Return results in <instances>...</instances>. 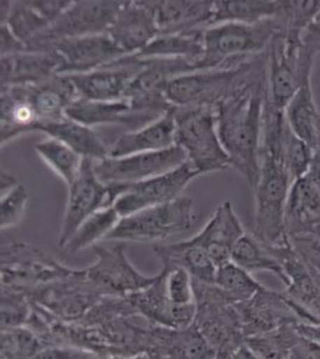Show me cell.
Masks as SVG:
<instances>
[{
  "instance_id": "26",
  "label": "cell",
  "mask_w": 320,
  "mask_h": 359,
  "mask_svg": "<svg viewBox=\"0 0 320 359\" xmlns=\"http://www.w3.org/2000/svg\"><path fill=\"white\" fill-rule=\"evenodd\" d=\"M174 135L176 123L172 108L167 114L154 120L153 123L137 131H128L120 135L113 145H110L109 157H125L167 150L176 145Z\"/></svg>"
},
{
  "instance_id": "14",
  "label": "cell",
  "mask_w": 320,
  "mask_h": 359,
  "mask_svg": "<svg viewBox=\"0 0 320 359\" xmlns=\"http://www.w3.org/2000/svg\"><path fill=\"white\" fill-rule=\"evenodd\" d=\"M111 206L110 188L95 172V161L84 158L81 172L69 187V198L62 218L59 247L64 249L84 222L102 208Z\"/></svg>"
},
{
  "instance_id": "51",
  "label": "cell",
  "mask_w": 320,
  "mask_h": 359,
  "mask_svg": "<svg viewBox=\"0 0 320 359\" xmlns=\"http://www.w3.org/2000/svg\"><path fill=\"white\" fill-rule=\"evenodd\" d=\"M214 359H230V355L226 352H216Z\"/></svg>"
},
{
  "instance_id": "46",
  "label": "cell",
  "mask_w": 320,
  "mask_h": 359,
  "mask_svg": "<svg viewBox=\"0 0 320 359\" xmlns=\"http://www.w3.org/2000/svg\"><path fill=\"white\" fill-rule=\"evenodd\" d=\"M302 43L318 55L320 53V11L302 36Z\"/></svg>"
},
{
  "instance_id": "33",
  "label": "cell",
  "mask_w": 320,
  "mask_h": 359,
  "mask_svg": "<svg viewBox=\"0 0 320 359\" xmlns=\"http://www.w3.org/2000/svg\"><path fill=\"white\" fill-rule=\"evenodd\" d=\"M121 218L113 206L102 208L79 226L62 250L69 255H74L89 247L94 248L99 242L106 241Z\"/></svg>"
},
{
  "instance_id": "12",
  "label": "cell",
  "mask_w": 320,
  "mask_h": 359,
  "mask_svg": "<svg viewBox=\"0 0 320 359\" xmlns=\"http://www.w3.org/2000/svg\"><path fill=\"white\" fill-rule=\"evenodd\" d=\"M184 163L186 152L174 145L162 151L108 157L95 162V172L103 184H133L172 172Z\"/></svg>"
},
{
  "instance_id": "29",
  "label": "cell",
  "mask_w": 320,
  "mask_h": 359,
  "mask_svg": "<svg viewBox=\"0 0 320 359\" xmlns=\"http://www.w3.org/2000/svg\"><path fill=\"white\" fill-rule=\"evenodd\" d=\"M284 116L293 133L314 151L320 152V111L311 82L301 86L286 108Z\"/></svg>"
},
{
  "instance_id": "21",
  "label": "cell",
  "mask_w": 320,
  "mask_h": 359,
  "mask_svg": "<svg viewBox=\"0 0 320 359\" xmlns=\"http://www.w3.org/2000/svg\"><path fill=\"white\" fill-rule=\"evenodd\" d=\"M126 298L140 316L157 326L182 330L194 323L196 304L177 306L171 302L165 291L162 271L146 289Z\"/></svg>"
},
{
  "instance_id": "6",
  "label": "cell",
  "mask_w": 320,
  "mask_h": 359,
  "mask_svg": "<svg viewBox=\"0 0 320 359\" xmlns=\"http://www.w3.org/2000/svg\"><path fill=\"white\" fill-rule=\"evenodd\" d=\"M194 289L196 315L193 325L215 352L231 355L245 339L237 306L215 284L194 280Z\"/></svg>"
},
{
  "instance_id": "11",
  "label": "cell",
  "mask_w": 320,
  "mask_h": 359,
  "mask_svg": "<svg viewBox=\"0 0 320 359\" xmlns=\"http://www.w3.org/2000/svg\"><path fill=\"white\" fill-rule=\"evenodd\" d=\"M96 262L85 269L86 277L103 297L126 298L146 289L158 277L145 276L134 267L125 245H95Z\"/></svg>"
},
{
  "instance_id": "27",
  "label": "cell",
  "mask_w": 320,
  "mask_h": 359,
  "mask_svg": "<svg viewBox=\"0 0 320 359\" xmlns=\"http://www.w3.org/2000/svg\"><path fill=\"white\" fill-rule=\"evenodd\" d=\"M37 132H42L49 138H54L72 149L83 158L99 162L109 157V149L94 127L86 126L76 120L66 118L42 123Z\"/></svg>"
},
{
  "instance_id": "23",
  "label": "cell",
  "mask_w": 320,
  "mask_h": 359,
  "mask_svg": "<svg viewBox=\"0 0 320 359\" xmlns=\"http://www.w3.org/2000/svg\"><path fill=\"white\" fill-rule=\"evenodd\" d=\"M159 35L191 33L211 27L213 0H150Z\"/></svg>"
},
{
  "instance_id": "2",
  "label": "cell",
  "mask_w": 320,
  "mask_h": 359,
  "mask_svg": "<svg viewBox=\"0 0 320 359\" xmlns=\"http://www.w3.org/2000/svg\"><path fill=\"white\" fill-rule=\"evenodd\" d=\"M287 121L284 111L265 102L260 150V174L252 192L255 219L252 235L267 245H281L288 240L284 212L292 180L284 162V138Z\"/></svg>"
},
{
  "instance_id": "38",
  "label": "cell",
  "mask_w": 320,
  "mask_h": 359,
  "mask_svg": "<svg viewBox=\"0 0 320 359\" xmlns=\"http://www.w3.org/2000/svg\"><path fill=\"white\" fill-rule=\"evenodd\" d=\"M46 346L30 327L1 330V359H33Z\"/></svg>"
},
{
  "instance_id": "15",
  "label": "cell",
  "mask_w": 320,
  "mask_h": 359,
  "mask_svg": "<svg viewBox=\"0 0 320 359\" xmlns=\"http://www.w3.org/2000/svg\"><path fill=\"white\" fill-rule=\"evenodd\" d=\"M141 67V59L135 55H126L92 72L69 74V78L74 83L79 98L90 101H118L125 100L130 82Z\"/></svg>"
},
{
  "instance_id": "49",
  "label": "cell",
  "mask_w": 320,
  "mask_h": 359,
  "mask_svg": "<svg viewBox=\"0 0 320 359\" xmlns=\"http://www.w3.org/2000/svg\"><path fill=\"white\" fill-rule=\"evenodd\" d=\"M230 359H260L243 343L230 355Z\"/></svg>"
},
{
  "instance_id": "8",
  "label": "cell",
  "mask_w": 320,
  "mask_h": 359,
  "mask_svg": "<svg viewBox=\"0 0 320 359\" xmlns=\"http://www.w3.org/2000/svg\"><path fill=\"white\" fill-rule=\"evenodd\" d=\"M74 272L76 269L61 265L42 249L23 242H1V286L29 294L39 286L69 277Z\"/></svg>"
},
{
  "instance_id": "42",
  "label": "cell",
  "mask_w": 320,
  "mask_h": 359,
  "mask_svg": "<svg viewBox=\"0 0 320 359\" xmlns=\"http://www.w3.org/2000/svg\"><path fill=\"white\" fill-rule=\"evenodd\" d=\"M29 194L23 184H17L0 201V226L1 231L15 228L25 217Z\"/></svg>"
},
{
  "instance_id": "1",
  "label": "cell",
  "mask_w": 320,
  "mask_h": 359,
  "mask_svg": "<svg viewBox=\"0 0 320 359\" xmlns=\"http://www.w3.org/2000/svg\"><path fill=\"white\" fill-rule=\"evenodd\" d=\"M267 100V52L252 60L243 82L216 107L218 133L235 168L255 187L260 174V150Z\"/></svg>"
},
{
  "instance_id": "25",
  "label": "cell",
  "mask_w": 320,
  "mask_h": 359,
  "mask_svg": "<svg viewBox=\"0 0 320 359\" xmlns=\"http://www.w3.org/2000/svg\"><path fill=\"white\" fill-rule=\"evenodd\" d=\"M66 115L86 126L123 125L130 131H137L154 121L148 115L135 111L127 100L90 101L78 98L69 107Z\"/></svg>"
},
{
  "instance_id": "37",
  "label": "cell",
  "mask_w": 320,
  "mask_h": 359,
  "mask_svg": "<svg viewBox=\"0 0 320 359\" xmlns=\"http://www.w3.org/2000/svg\"><path fill=\"white\" fill-rule=\"evenodd\" d=\"M214 284L235 306L246 302L263 287L251 273L232 262L218 269Z\"/></svg>"
},
{
  "instance_id": "16",
  "label": "cell",
  "mask_w": 320,
  "mask_h": 359,
  "mask_svg": "<svg viewBox=\"0 0 320 359\" xmlns=\"http://www.w3.org/2000/svg\"><path fill=\"white\" fill-rule=\"evenodd\" d=\"M288 236L320 230V152L306 175L293 182L284 212Z\"/></svg>"
},
{
  "instance_id": "19",
  "label": "cell",
  "mask_w": 320,
  "mask_h": 359,
  "mask_svg": "<svg viewBox=\"0 0 320 359\" xmlns=\"http://www.w3.org/2000/svg\"><path fill=\"white\" fill-rule=\"evenodd\" d=\"M106 34L126 55L146 48L159 35L150 0L123 1Z\"/></svg>"
},
{
  "instance_id": "20",
  "label": "cell",
  "mask_w": 320,
  "mask_h": 359,
  "mask_svg": "<svg viewBox=\"0 0 320 359\" xmlns=\"http://www.w3.org/2000/svg\"><path fill=\"white\" fill-rule=\"evenodd\" d=\"M274 249L287 277L284 294L312 318L314 325H320V274L306 265L288 240Z\"/></svg>"
},
{
  "instance_id": "48",
  "label": "cell",
  "mask_w": 320,
  "mask_h": 359,
  "mask_svg": "<svg viewBox=\"0 0 320 359\" xmlns=\"http://www.w3.org/2000/svg\"><path fill=\"white\" fill-rule=\"evenodd\" d=\"M20 182L17 181L16 176L6 172L5 169H1V179H0V187H1V196L10 192L13 188L16 187Z\"/></svg>"
},
{
  "instance_id": "36",
  "label": "cell",
  "mask_w": 320,
  "mask_h": 359,
  "mask_svg": "<svg viewBox=\"0 0 320 359\" xmlns=\"http://www.w3.org/2000/svg\"><path fill=\"white\" fill-rule=\"evenodd\" d=\"M1 25H8L13 35L28 48L35 39L45 33L50 23L30 1H13L10 13L1 20Z\"/></svg>"
},
{
  "instance_id": "35",
  "label": "cell",
  "mask_w": 320,
  "mask_h": 359,
  "mask_svg": "<svg viewBox=\"0 0 320 359\" xmlns=\"http://www.w3.org/2000/svg\"><path fill=\"white\" fill-rule=\"evenodd\" d=\"M300 339L296 326H284L275 331L246 337L244 343L260 359H289L293 347Z\"/></svg>"
},
{
  "instance_id": "4",
  "label": "cell",
  "mask_w": 320,
  "mask_h": 359,
  "mask_svg": "<svg viewBox=\"0 0 320 359\" xmlns=\"http://www.w3.org/2000/svg\"><path fill=\"white\" fill-rule=\"evenodd\" d=\"M174 116L176 145L186 152L187 162L195 172L203 175L231 167L218 133L216 109L174 107Z\"/></svg>"
},
{
  "instance_id": "47",
  "label": "cell",
  "mask_w": 320,
  "mask_h": 359,
  "mask_svg": "<svg viewBox=\"0 0 320 359\" xmlns=\"http://www.w3.org/2000/svg\"><path fill=\"white\" fill-rule=\"evenodd\" d=\"M296 330L304 338L311 340L313 343L318 344L320 346V325L302 323V325H298Z\"/></svg>"
},
{
  "instance_id": "28",
  "label": "cell",
  "mask_w": 320,
  "mask_h": 359,
  "mask_svg": "<svg viewBox=\"0 0 320 359\" xmlns=\"http://www.w3.org/2000/svg\"><path fill=\"white\" fill-rule=\"evenodd\" d=\"M153 252L162 267L179 266L187 269L194 280L214 284L218 266L202 247L195 245L189 238L172 245H154Z\"/></svg>"
},
{
  "instance_id": "45",
  "label": "cell",
  "mask_w": 320,
  "mask_h": 359,
  "mask_svg": "<svg viewBox=\"0 0 320 359\" xmlns=\"http://www.w3.org/2000/svg\"><path fill=\"white\" fill-rule=\"evenodd\" d=\"M289 359H320V346L301 335L300 340L293 347Z\"/></svg>"
},
{
  "instance_id": "17",
  "label": "cell",
  "mask_w": 320,
  "mask_h": 359,
  "mask_svg": "<svg viewBox=\"0 0 320 359\" xmlns=\"http://www.w3.org/2000/svg\"><path fill=\"white\" fill-rule=\"evenodd\" d=\"M48 49L60 55V74L67 76L92 72L126 57L108 34L61 40L52 43Z\"/></svg>"
},
{
  "instance_id": "39",
  "label": "cell",
  "mask_w": 320,
  "mask_h": 359,
  "mask_svg": "<svg viewBox=\"0 0 320 359\" xmlns=\"http://www.w3.org/2000/svg\"><path fill=\"white\" fill-rule=\"evenodd\" d=\"M33 313V301L25 291L1 286V330L27 326Z\"/></svg>"
},
{
  "instance_id": "41",
  "label": "cell",
  "mask_w": 320,
  "mask_h": 359,
  "mask_svg": "<svg viewBox=\"0 0 320 359\" xmlns=\"http://www.w3.org/2000/svg\"><path fill=\"white\" fill-rule=\"evenodd\" d=\"M164 285L167 297L177 306H193L195 299L194 280L187 269L179 266L162 267Z\"/></svg>"
},
{
  "instance_id": "31",
  "label": "cell",
  "mask_w": 320,
  "mask_h": 359,
  "mask_svg": "<svg viewBox=\"0 0 320 359\" xmlns=\"http://www.w3.org/2000/svg\"><path fill=\"white\" fill-rule=\"evenodd\" d=\"M282 8L284 0H215L211 25L227 22L256 25L279 16Z\"/></svg>"
},
{
  "instance_id": "34",
  "label": "cell",
  "mask_w": 320,
  "mask_h": 359,
  "mask_svg": "<svg viewBox=\"0 0 320 359\" xmlns=\"http://www.w3.org/2000/svg\"><path fill=\"white\" fill-rule=\"evenodd\" d=\"M35 151L69 187L74 184L84 161L81 155L57 139L49 137L35 145Z\"/></svg>"
},
{
  "instance_id": "7",
  "label": "cell",
  "mask_w": 320,
  "mask_h": 359,
  "mask_svg": "<svg viewBox=\"0 0 320 359\" xmlns=\"http://www.w3.org/2000/svg\"><path fill=\"white\" fill-rule=\"evenodd\" d=\"M252 60L232 69H201L174 78L167 86V101L176 108L208 107L216 109L243 82Z\"/></svg>"
},
{
  "instance_id": "30",
  "label": "cell",
  "mask_w": 320,
  "mask_h": 359,
  "mask_svg": "<svg viewBox=\"0 0 320 359\" xmlns=\"http://www.w3.org/2000/svg\"><path fill=\"white\" fill-rule=\"evenodd\" d=\"M203 32L204 29L191 33L158 35L146 48L135 54V57L139 59H186L199 67V62L204 55Z\"/></svg>"
},
{
  "instance_id": "5",
  "label": "cell",
  "mask_w": 320,
  "mask_h": 359,
  "mask_svg": "<svg viewBox=\"0 0 320 359\" xmlns=\"http://www.w3.org/2000/svg\"><path fill=\"white\" fill-rule=\"evenodd\" d=\"M195 221L193 201L189 196H181L165 204L122 217L106 241L118 243L165 241L174 235L190 231Z\"/></svg>"
},
{
  "instance_id": "13",
  "label": "cell",
  "mask_w": 320,
  "mask_h": 359,
  "mask_svg": "<svg viewBox=\"0 0 320 359\" xmlns=\"http://www.w3.org/2000/svg\"><path fill=\"white\" fill-rule=\"evenodd\" d=\"M235 306L239 313L245 338L275 331L284 326L314 325L312 318L296 306L284 291L270 290L265 286L249 301Z\"/></svg>"
},
{
  "instance_id": "43",
  "label": "cell",
  "mask_w": 320,
  "mask_h": 359,
  "mask_svg": "<svg viewBox=\"0 0 320 359\" xmlns=\"http://www.w3.org/2000/svg\"><path fill=\"white\" fill-rule=\"evenodd\" d=\"M288 241L306 265L320 274V230L288 236Z\"/></svg>"
},
{
  "instance_id": "9",
  "label": "cell",
  "mask_w": 320,
  "mask_h": 359,
  "mask_svg": "<svg viewBox=\"0 0 320 359\" xmlns=\"http://www.w3.org/2000/svg\"><path fill=\"white\" fill-rule=\"evenodd\" d=\"M123 1L79 0L28 46L30 52L47 50L54 42L108 33Z\"/></svg>"
},
{
  "instance_id": "10",
  "label": "cell",
  "mask_w": 320,
  "mask_h": 359,
  "mask_svg": "<svg viewBox=\"0 0 320 359\" xmlns=\"http://www.w3.org/2000/svg\"><path fill=\"white\" fill-rule=\"evenodd\" d=\"M200 176L189 163L172 172L133 184H108L113 206L121 217L165 204L182 196L193 180Z\"/></svg>"
},
{
  "instance_id": "40",
  "label": "cell",
  "mask_w": 320,
  "mask_h": 359,
  "mask_svg": "<svg viewBox=\"0 0 320 359\" xmlns=\"http://www.w3.org/2000/svg\"><path fill=\"white\" fill-rule=\"evenodd\" d=\"M284 162L292 182L301 179L312 167L316 152L298 138L289 126H286L284 138Z\"/></svg>"
},
{
  "instance_id": "3",
  "label": "cell",
  "mask_w": 320,
  "mask_h": 359,
  "mask_svg": "<svg viewBox=\"0 0 320 359\" xmlns=\"http://www.w3.org/2000/svg\"><path fill=\"white\" fill-rule=\"evenodd\" d=\"M281 30L279 17L256 23H219L204 29V55L201 69H232L267 52L272 39Z\"/></svg>"
},
{
  "instance_id": "32",
  "label": "cell",
  "mask_w": 320,
  "mask_h": 359,
  "mask_svg": "<svg viewBox=\"0 0 320 359\" xmlns=\"http://www.w3.org/2000/svg\"><path fill=\"white\" fill-rule=\"evenodd\" d=\"M231 262L249 273L270 272L275 274L284 286L287 284L284 266L274 247L264 245L252 233H245L239 241L237 242L232 252Z\"/></svg>"
},
{
  "instance_id": "50",
  "label": "cell",
  "mask_w": 320,
  "mask_h": 359,
  "mask_svg": "<svg viewBox=\"0 0 320 359\" xmlns=\"http://www.w3.org/2000/svg\"><path fill=\"white\" fill-rule=\"evenodd\" d=\"M106 359H151V355L148 353H137L132 355H110Z\"/></svg>"
},
{
  "instance_id": "52",
  "label": "cell",
  "mask_w": 320,
  "mask_h": 359,
  "mask_svg": "<svg viewBox=\"0 0 320 359\" xmlns=\"http://www.w3.org/2000/svg\"><path fill=\"white\" fill-rule=\"evenodd\" d=\"M151 359H171L169 355H160V353H157V355H151Z\"/></svg>"
},
{
  "instance_id": "44",
  "label": "cell",
  "mask_w": 320,
  "mask_h": 359,
  "mask_svg": "<svg viewBox=\"0 0 320 359\" xmlns=\"http://www.w3.org/2000/svg\"><path fill=\"white\" fill-rule=\"evenodd\" d=\"M0 43H1V57L23 53L28 50L27 46L13 35L8 25H0Z\"/></svg>"
},
{
  "instance_id": "18",
  "label": "cell",
  "mask_w": 320,
  "mask_h": 359,
  "mask_svg": "<svg viewBox=\"0 0 320 359\" xmlns=\"http://www.w3.org/2000/svg\"><path fill=\"white\" fill-rule=\"evenodd\" d=\"M301 47H288L281 30L267 47V102L279 111H286L302 86L299 74Z\"/></svg>"
},
{
  "instance_id": "24",
  "label": "cell",
  "mask_w": 320,
  "mask_h": 359,
  "mask_svg": "<svg viewBox=\"0 0 320 359\" xmlns=\"http://www.w3.org/2000/svg\"><path fill=\"white\" fill-rule=\"evenodd\" d=\"M1 88L8 86H36L60 74V55L53 50L23 52L1 57Z\"/></svg>"
},
{
  "instance_id": "22",
  "label": "cell",
  "mask_w": 320,
  "mask_h": 359,
  "mask_svg": "<svg viewBox=\"0 0 320 359\" xmlns=\"http://www.w3.org/2000/svg\"><path fill=\"white\" fill-rule=\"evenodd\" d=\"M244 235L243 224L237 216L233 205L230 201H225L215 210L214 215L202 230L189 240L202 247L219 269L231 262L233 248Z\"/></svg>"
}]
</instances>
